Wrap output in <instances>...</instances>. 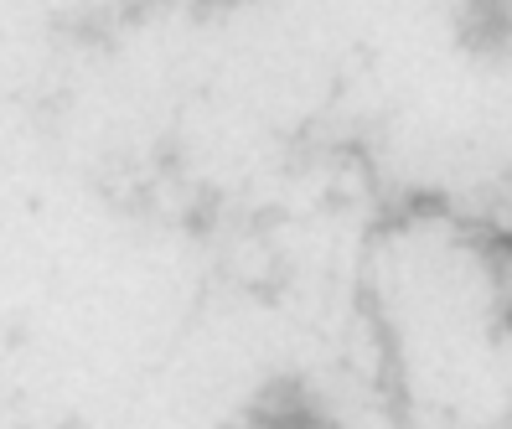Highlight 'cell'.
Here are the masks:
<instances>
[{
  "instance_id": "obj_1",
  "label": "cell",
  "mask_w": 512,
  "mask_h": 429,
  "mask_svg": "<svg viewBox=\"0 0 512 429\" xmlns=\"http://www.w3.org/2000/svg\"><path fill=\"white\" fill-rule=\"evenodd\" d=\"M456 42L466 52H476V57L512 52V0H461Z\"/></svg>"
},
{
  "instance_id": "obj_2",
  "label": "cell",
  "mask_w": 512,
  "mask_h": 429,
  "mask_svg": "<svg viewBox=\"0 0 512 429\" xmlns=\"http://www.w3.org/2000/svg\"><path fill=\"white\" fill-rule=\"evenodd\" d=\"M249 419L254 424H321V409H311V393L300 378H275L269 388H259Z\"/></svg>"
},
{
  "instance_id": "obj_3",
  "label": "cell",
  "mask_w": 512,
  "mask_h": 429,
  "mask_svg": "<svg viewBox=\"0 0 512 429\" xmlns=\"http://www.w3.org/2000/svg\"><path fill=\"white\" fill-rule=\"evenodd\" d=\"M414 212H445L440 197H414Z\"/></svg>"
},
{
  "instance_id": "obj_4",
  "label": "cell",
  "mask_w": 512,
  "mask_h": 429,
  "mask_svg": "<svg viewBox=\"0 0 512 429\" xmlns=\"http://www.w3.org/2000/svg\"><path fill=\"white\" fill-rule=\"evenodd\" d=\"M507 331H512V300H507Z\"/></svg>"
}]
</instances>
